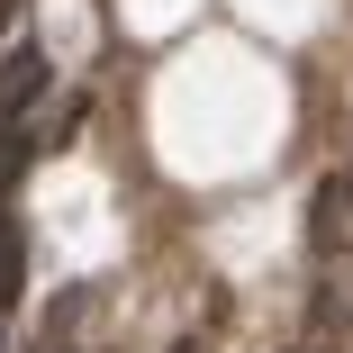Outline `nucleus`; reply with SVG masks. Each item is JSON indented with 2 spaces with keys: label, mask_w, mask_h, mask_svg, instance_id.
<instances>
[{
  "label": "nucleus",
  "mask_w": 353,
  "mask_h": 353,
  "mask_svg": "<svg viewBox=\"0 0 353 353\" xmlns=\"http://www.w3.org/2000/svg\"><path fill=\"white\" fill-rule=\"evenodd\" d=\"M19 272H28V245H19L10 218H0V317H10V299H19Z\"/></svg>",
  "instance_id": "obj_3"
},
{
  "label": "nucleus",
  "mask_w": 353,
  "mask_h": 353,
  "mask_svg": "<svg viewBox=\"0 0 353 353\" xmlns=\"http://www.w3.org/2000/svg\"><path fill=\"white\" fill-rule=\"evenodd\" d=\"M28 154H37V136H28V127H0V199L19 190V172H28Z\"/></svg>",
  "instance_id": "obj_4"
},
{
  "label": "nucleus",
  "mask_w": 353,
  "mask_h": 353,
  "mask_svg": "<svg viewBox=\"0 0 353 353\" xmlns=\"http://www.w3.org/2000/svg\"><path fill=\"white\" fill-rule=\"evenodd\" d=\"M308 236H317V254H353V181H326V190H317Z\"/></svg>",
  "instance_id": "obj_2"
},
{
  "label": "nucleus",
  "mask_w": 353,
  "mask_h": 353,
  "mask_svg": "<svg viewBox=\"0 0 353 353\" xmlns=\"http://www.w3.org/2000/svg\"><path fill=\"white\" fill-rule=\"evenodd\" d=\"M10 10H19V0H0V28H10Z\"/></svg>",
  "instance_id": "obj_5"
},
{
  "label": "nucleus",
  "mask_w": 353,
  "mask_h": 353,
  "mask_svg": "<svg viewBox=\"0 0 353 353\" xmlns=\"http://www.w3.org/2000/svg\"><path fill=\"white\" fill-rule=\"evenodd\" d=\"M37 100H46V54L37 46H10V54H0V127H28Z\"/></svg>",
  "instance_id": "obj_1"
}]
</instances>
